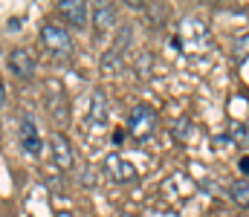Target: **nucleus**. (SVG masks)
Here are the masks:
<instances>
[{"label":"nucleus","mask_w":249,"mask_h":217,"mask_svg":"<svg viewBox=\"0 0 249 217\" xmlns=\"http://www.w3.org/2000/svg\"><path fill=\"white\" fill-rule=\"evenodd\" d=\"M90 20H93V26H96L99 35L110 32L116 26V6L113 3H93L90 6Z\"/></svg>","instance_id":"obj_7"},{"label":"nucleus","mask_w":249,"mask_h":217,"mask_svg":"<svg viewBox=\"0 0 249 217\" xmlns=\"http://www.w3.org/2000/svg\"><path fill=\"white\" fill-rule=\"evenodd\" d=\"M238 168H241V174H249V156H244V159L238 162Z\"/></svg>","instance_id":"obj_16"},{"label":"nucleus","mask_w":249,"mask_h":217,"mask_svg":"<svg viewBox=\"0 0 249 217\" xmlns=\"http://www.w3.org/2000/svg\"><path fill=\"white\" fill-rule=\"evenodd\" d=\"M55 9H58V15L64 17V23L72 26V29H84L87 20H90V6L81 3V0H61Z\"/></svg>","instance_id":"obj_4"},{"label":"nucleus","mask_w":249,"mask_h":217,"mask_svg":"<svg viewBox=\"0 0 249 217\" xmlns=\"http://www.w3.org/2000/svg\"><path fill=\"white\" fill-rule=\"evenodd\" d=\"M235 55H238V58H249V38L238 41V50H235Z\"/></svg>","instance_id":"obj_15"},{"label":"nucleus","mask_w":249,"mask_h":217,"mask_svg":"<svg viewBox=\"0 0 249 217\" xmlns=\"http://www.w3.org/2000/svg\"><path fill=\"white\" fill-rule=\"evenodd\" d=\"M130 41H133V32H130V26H119V32H116V41H113V47H110V50L124 52V50L130 47Z\"/></svg>","instance_id":"obj_12"},{"label":"nucleus","mask_w":249,"mask_h":217,"mask_svg":"<svg viewBox=\"0 0 249 217\" xmlns=\"http://www.w3.org/2000/svg\"><path fill=\"white\" fill-rule=\"evenodd\" d=\"M6 104V87H3V81H0V107Z\"/></svg>","instance_id":"obj_17"},{"label":"nucleus","mask_w":249,"mask_h":217,"mask_svg":"<svg viewBox=\"0 0 249 217\" xmlns=\"http://www.w3.org/2000/svg\"><path fill=\"white\" fill-rule=\"evenodd\" d=\"M105 119H107V96H105V90H96L90 99V122L105 125Z\"/></svg>","instance_id":"obj_9"},{"label":"nucleus","mask_w":249,"mask_h":217,"mask_svg":"<svg viewBox=\"0 0 249 217\" xmlns=\"http://www.w3.org/2000/svg\"><path fill=\"white\" fill-rule=\"evenodd\" d=\"M41 44L53 58H70L72 55V38L61 23H44L41 26Z\"/></svg>","instance_id":"obj_1"},{"label":"nucleus","mask_w":249,"mask_h":217,"mask_svg":"<svg viewBox=\"0 0 249 217\" xmlns=\"http://www.w3.org/2000/svg\"><path fill=\"white\" fill-rule=\"evenodd\" d=\"M119 70H122V52L107 50V52L102 55V72H105V75H116Z\"/></svg>","instance_id":"obj_11"},{"label":"nucleus","mask_w":249,"mask_h":217,"mask_svg":"<svg viewBox=\"0 0 249 217\" xmlns=\"http://www.w3.org/2000/svg\"><path fill=\"white\" fill-rule=\"evenodd\" d=\"M229 197H232L241 209H247L249 206V180H235V183L229 185Z\"/></svg>","instance_id":"obj_10"},{"label":"nucleus","mask_w":249,"mask_h":217,"mask_svg":"<svg viewBox=\"0 0 249 217\" xmlns=\"http://www.w3.org/2000/svg\"><path fill=\"white\" fill-rule=\"evenodd\" d=\"M154 131H157V113H154V107L136 104V107L130 110V119H127V134H130L136 142H145V139L154 136Z\"/></svg>","instance_id":"obj_2"},{"label":"nucleus","mask_w":249,"mask_h":217,"mask_svg":"<svg viewBox=\"0 0 249 217\" xmlns=\"http://www.w3.org/2000/svg\"><path fill=\"white\" fill-rule=\"evenodd\" d=\"M232 136L238 139V145H247V128L244 125H232Z\"/></svg>","instance_id":"obj_14"},{"label":"nucleus","mask_w":249,"mask_h":217,"mask_svg":"<svg viewBox=\"0 0 249 217\" xmlns=\"http://www.w3.org/2000/svg\"><path fill=\"white\" fill-rule=\"evenodd\" d=\"M151 61H154V58H151L148 52H142V55L136 58V72H139V75H148V70H151Z\"/></svg>","instance_id":"obj_13"},{"label":"nucleus","mask_w":249,"mask_h":217,"mask_svg":"<svg viewBox=\"0 0 249 217\" xmlns=\"http://www.w3.org/2000/svg\"><path fill=\"white\" fill-rule=\"evenodd\" d=\"M20 145H23V150L29 153V156H41V134H38V125H35V119L29 116V113H23L20 116Z\"/></svg>","instance_id":"obj_6"},{"label":"nucleus","mask_w":249,"mask_h":217,"mask_svg":"<svg viewBox=\"0 0 249 217\" xmlns=\"http://www.w3.org/2000/svg\"><path fill=\"white\" fill-rule=\"evenodd\" d=\"M9 70L15 72L18 78H32L35 75V58L26 52V50H12L9 52Z\"/></svg>","instance_id":"obj_8"},{"label":"nucleus","mask_w":249,"mask_h":217,"mask_svg":"<svg viewBox=\"0 0 249 217\" xmlns=\"http://www.w3.org/2000/svg\"><path fill=\"white\" fill-rule=\"evenodd\" d=\"M50 156H53V165H55L58 171H72L75 153H72V145H70V139L64 136L61 131L53 134V139H50Z\"/></svg>","instance_id":"obj_3"},{"label":"nucleus","mask_w":249,"mask_h":217,"mask_svg":"<svg viewBox=\"0 0 249 217\" xmlns=\"http://www.w3.org/2000/svg\"><path fill=\"white\" fill-rule=\"evenodd\" d=\"M102 168H105V174L113 183H136V168L124 159L122 153H107Z\"/></svg>","instance_id":"obj_5"},{"label":"nucleus","mask_w":249,"mask_h":217,"mask_svg":"<svg viewBox=\"0 0 249 217\" xmlns=\"http://www.w3.org/2000/svg\"><path fill=\"white\" fill-rule=\"evenodd\" d=\"M119 217H136V215H130V212H122V215H119Z\"/></svg>","instance_id":"obj_18"}]
</instances>
